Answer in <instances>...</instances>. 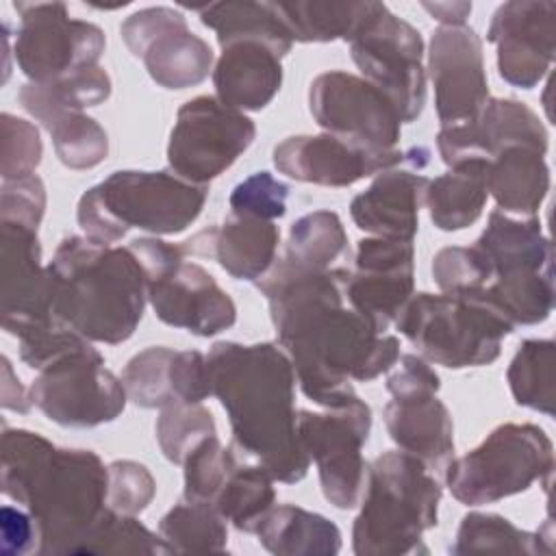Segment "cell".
<instances>
[{
  "label": "cell",
  "mask_w": 556,
  "mask_h": 556,
  "mask_svg": "<svg viewBox=\"0 0 556 556\" xmlns=\"http://www.w3.org/2000/svg\"><path fill=\"white\" fill-rule=\"evenodd\" d=\"M354 265L345 282V300L384 334L415 293L413 241L365 237L356 245Z\"/></svg>",
  "instance_id": "obj_17"
},
{
  "label": "cell",
  "mask_w": 556,
  "mask_h": 556,
  "mask_svg": "<svg viewBox=\"0 0 556 556\" xmlns=\"http://www.w3.org/2000/svg\"><path fill=\"white\" fill-rule=\"evenodd\" d=\"M119 35L150 78L163 89L195 87L213 70L208 41L187 26V17L172 7H148L130 13Z\"/></svg>",
  "instance_id": "obj_15"
},
{
  "label": "cell",
  "mask_w": 556,
  "mask_h": 556,
  "mask_svg": "<svg viewBox=\"0 0 556 556\" xmlns=\"http://www.w3.org/2000/svg\"><path fill=\"white\" fill-rule=\"evenodd\" d=\"M421 7L441 22V26H460L471 13V2H421Z\"/></svg>",
  "instance_id": "obj_52"
},
{
  "label": "cell",
  "mask_w": 556,
  "mask_h": 556,
  "mask_svg": "<svg viewBox=\"0 0 556 556\" xmlns=\"http://www.w3.org/2000/svg\"><path fill=\"white\" fill-rule=\"evenodd\" d=\"M280 230L274 222L230 213L182 243L185 254L211 256L235 280L258 282L278 258Z\"/></svg>",
  "instance_id": "obj_25"
},
{
  "label": "cell",
  "mask_w": 556,
  "mask_h": 556,
  "mask_svg": "<svg viewBox=\"0 0 556 556\" xmlns=\"http://www.w3.org/2000/svg\"><path fill=\"white\" fill-rule=\"evenodd\" d=\"M426 70L434 89V111L441 126L476 117L491 98L482 39L467 24L434 28Z\"/></svg>",
  "instance_id": "obj_19"
},
{
  "label": "cell",
  "mask_w": 556,
  "mask_h": 556,
  "mask_svg": "<svg viewBox=\"0 0 556 556\" xmlns=\"http://www.w3.org/2000/svg\"><path fill=\"white\" fill-rule=\"evenodd\" d=\"M552 521L534 532L495 513H467L456 530L452 554H552Z\"/></svg>",
  "instance_id": "obj_34"
},
{
  "label": "cell",
  "mask_w": 556,
  "mask_h": 556,
  "mask_svg": "<svg viewBox=\"0 0 556 556\" xmlns=\"http://www.w3.org/2000/svg\"><path fill=\"white\" fill-rule=\"evenodd\" d=\"M172 382L176 402L202 404L213 395L206 356L198 350H176L172 361Z\"/></svg>",
  "instance_id": "obj_49"
},
{
  "label": "cell",
  "mask_w": 556,
  "mask_h": 556,
  "mask_svg": "<svg viewBox=\"0 0 556 556\" xmlns=\"http://www.w3.org/2000/svg\"><path fill=\"white\" fill-rule=\"evenodd\" d=\"M30 402L63 428H96L115 421L126 408L122 378L104 367L89 339H78L37 369Z\"/></svg>",
  "instance_id": "obj_9"
},
{
  "label": "cell",
  "mask_w": 556,
  "mask_h": 556,
  "mask_svg": "<svg viewBox=\"0 0 556 556\" xmlns=\"http://www.w3.org/2000/svg\"><path fill=\"white\" fill-rule=\"evenodd\" d=\"M271 4L293 41L328 43L337 39L350 41L369 15L374 0H293Z\"/></svg>",
  "instance_id": "obj_32"
},
{
  "label": "cell",
  "mask_w": 556,
  "mask_h": 556,
  "mask_svg": "<svg viewBox=\"0 0 556 556\" xmlns=\"http://www.w3.org/2000/svg\"><path fill=\"white\" fill-rule=\"evenodd\" d=\"M33 406L30 393L22 387L20 378H15L11 361L2 356V408L15 413H28Z\"/></svg>",
  "instance_id": "obj_51"
},
{
  "label": "cell",
  "mask_w": 556,
  "mask_h": 556,
  "mask_svg": "<svg viewBox=\"0 0 556 556\" xmlns=\"http://www.w3.org/2000/svg\"><path fill=\"white\" fill-rule=\"evenodd\" d=\"M0 195L2 222L22 224L33 230L39 228L46 213V187L37 174L17 180H2Z\"/></svg>",
  "instance_id": "obj_48"
},
{
  "label": "cell",
  "mask_w": 556,
  "mask_h": 556,
  "mask_svg": "<svg viewBox=\"0 0 556 556\" xmlns=\"http://www.w3.org/2000/svg\"><path fill=\"white\" fill-rule=\"evenodd\" d=\"M308 111L330 135L374 150H397L402 117L395 104L363 76L332 70L313 78Z\"/></svg>",
  "instance_id": "obj_16"
},
{
  "label": "cell",
  "mask_w": 556,
  "mask_h": 556,
  "mask_svg": "<svg viewBox=\"0 0 556 556\" xmlns=\"http://www.w3.org/2000/svg\"><path fill=\"white\" fill-rule=\"evenodd\" d=\"M348 250V232L334 211H313L295 219L289 228L285 252L276 267L287 271H324Z\"/></svg>",
  "instance_id": "obj_35"
},
{
  "label": "cell",
  "mask_w": 556,
  "mask_h": 556,
  "mask_svg": "<svg viewBox=\"0 0 556 556\" xmlns=\"http://www.w3.org/2000/svg\"><path fill=\"white\" fill-rule=\"evenodd\" d=\"M547 128L541 117L513 98H489L480 113L454 126H441L437 150L447 167L469 159L491 161L506 148L528 146L547 152Z\"/></svg>",
  "instance_id": "obj_22"
},
{
  "label": "cell",
  "mask_w": 556,
  "mask_h": 556,
  "mask_svg": "<svg viewBox=\"0 0 556 556\" xmlns=\"http://www.w3.org/2000/svg\"><path fill=\"white\" fill-rule=\"evenodd\" d=\"M274 482L271 473L258 463L248 465L239 460L215 495L213 508L237 530L254 534L261 519L276 504Z\"/></svg>",
  "instance_id": "obj_36"
},
{
  "label": "cell",
  "mask_w": 556,
  "mask_h": 556,
  "mask_svg": "<svg viewBox=\"0 0 556 556\" xmlns=\"http://www.w3.org/2000/svg\"><path fill=\"white\" fill-rule=\"evenodd\" d=\"M176 350L165 345H152L135 354L124 371L122 382L132 404L141 408H163L176 402L172 382V361Z\"/></svg>",
  "instance_id": "obj_40"
},
{
  "label": "cell",
  "mask_w": 556,
  "mask_h": 556,
  "mask_svg": "<svg viewBox=\"0 0 556 556\" xmlns=\"http://www.w3.org/2000/svg\"><path fill=\"white\" fill-rule=\"evenodd\" d=\"M0 124H2V154H0L2 180H17L35 174L43 154V143L37 126L11 113H2Z\"/></svg>",
  "instance_id": "obj_45"
},
{
  "label": "cell",
  "mask_w": 556,
  "mask_h": 556,
  "mask_svg": "<svg viewBox=\"0 0 556 556\" xmlns=\"http://www.w3.org/2000/svg\"><path fill=\"white\" fill-rule=\"evenodd\" d=\"M554 445L534 424H502L471 452L447 460L445 484L465 506L493 504L528 491L534 482L549 484Z\"/></svg>",
  "instance_id": "obj_8"
},
{
  "label": "cell",
  "mask_w": 556,
  "mask_h": 556,
  "mask_svg": "<svg viewBox=\"0 0 556 556\" xmlns=\"http://www.w3.org/2000/svg\"><path fill=\"white\" fill-rule=\"evenodd\" d=\"M0 486L33 515L41 556H78L109 508V467L96 452L59 447L24 428L2 430Z\"/></svg>",
  "instance_id": "obj_3"
},
{
  "label": "cell",
  "mask_w": 556,
  "mask_h": 556,
  "mask_svg": "<svg viewBox=\"0 0 556 556\" xmlns=\"http://www.w3.org/2000/svg\"><path fill=\"white\" fill-rule=\"evenodd\" d=\"M432 278L441 293H460L486 287L493 271L476 245H447L432 258Z\"/></svg>",
  "instance_id": "obj_44"
},
{
  "label": "cell",
  "mask_w": 556,
  "mask_h": 556,
  "mask_svg": "<svg viewBox=\"0 0 556 556\" xmlns=\"http://www.w3.org/2000/svg\"><path fill=\"white\" fill-rule=\"evenodd\" d=\"M430 178L419 167H391L371 180V185L352 198V222L371 237L413 241L419 228V208Z\"/></svg>",
  "instance_id": "obj_24"
},
{
  "label": "cell",
  "mask_w": 556,
  "mask_h": 556,
  "mask_svg": "<svg viewBox=\"0 0 556 556\" xmlns=\"http://www.w3.org/2000/svg\"><path fill=\"white\" fill-rule=\"evenodd\" d=\"M486 174L489 161L469 159L428 182L424 204L439 230H463L480 219L489 198Z\"/></svg>",
  "instance_id": "obj_30"
},
{
  "label": "cell",
  "mask_w": 556,
  "mask_h": 556,
  "mask_svg": "<svg viewBox=\"0 0 556 556\" xmlns=\"http://www.w3.org/2000/svg\"><path fill=\"white\" fill-rule=\"evenodd\" d=\"M154 430L163 456L174 465H182L195 445L217 434L211 410L202 404L189 402H174L163 406Z\"/></svg>",
  "instance_id": "obj_42"
},
{
  "label": "cell",
  "mask_w": 556,
  "mask_h": 556,
  "mask_svg": "<svg viewBox=\"0 0 556 556\" xmlns=\"http://www.w3.org/2000/svg\"><path fill=\"white\" fill-rule=\"evenodd\" d=\"M484 291L504 311L515 328L543 324L554 308L552 271H517L495 276Z\"/></svg>",
  "instance_id": "obj_39"
},
{
  "label": "cell",
  "mask_w": 556,
  "mask_h": 556,
  "mask_svg": "<svg viewBox=\"0 0 556 556\" xmlns=\"http://www.w3.org/2000/svg\"><path fill=\"white\" fill-rule=\"evenodd\" d=\"M348 43L363 78L395 104L404 124L415 122L426 106L421 33L384 2H374Z\"/></svg>",
  "instance_id": "obj_10"
},
{
  "label": "cell",
  "mask_w": 556,
  "mask_h": 556,
  "mask_svg": "<svg viewBox=\"0 0 556 556\" xmlns=\"http://www.w3.org/2000/svg\"><path fill=\"white\" fill-rule=\"evenodd\" d=\"M387 378L391 402L382 417L391 441L428 467H443L454 454V424L439 400V374L419 354H400Z\"/></svg>",
  "instance_id": "obj_12"
},
{
  "label": "cell",
  "mask_w": 556,
  "mask_h": 556,
  "mask_svg": "<svg viewBox=\"0 0 556 556\" xmlns=\"http://www.w3.org/2000/svg\"><path fill=\"white\" fill-rule=\"evenodd\" d=\"M96 554H172L161 534L148 530L135 515H122L106 508L78 549V556Z\"/></svg>",
  "instance_id": "obj_41"
},
{
  "label": "cell",
  "mask_w": 556,
  "mask_h": 556,
  "mask_svg": "<svg viewBox=\"0 0 556 556\" xmlns=\"http://www.w3.org/2000/svg\"><path fill=\"white\" fill-rule=\"evenodd\" d=\"M239 463L235 452L230 447H224L217 434L204 439L200 445H195L182 467L185 476V500L200 502L213 506L215 495L219 493L224 480L228 478L230 469Z\"/></svg>",
  "instance_id": "obj_43"
},
{
  "label": "cell",
  "mask_w": 556,
  "mask_h": 556,
  "mask_svg": "<svg viewBox=\"0 0 556 556\" xmlns=\"http://www.w3.org/2000/svg\"><path fill=\"white\" fill-rule=\"evenodd\" d=\"M395 328L421 358L447 369L491 365L502 352V339L515 330L484 287L460 293H413Z\"/></svg>",
  "instance_id": "obj_7"
},
{
  "label": "cell",
  "mask_w": 556,
  "mask_h": 556,
  "mask_svg": "<svg viewBox=\"0 0 556 556\" xmlns=\"http://www.w3.org/2000/svg\"><path fill=\"white\" fill-rule=\"evenodd\" d=\"M554 341L526 339L519 343L506 380L519 406L554 415Z\"/></svg>",
  "instance_id": "obj_38"
},
{
  "label": "cell",
  "mask_w": 556,
  "mask_h": 556,
  "mask_svg": "<svg viewBox=\"0 0 556 556\" xmlns=\"http://www.w3.org/2000/svg\"><path fill=\"white\" fill-rule=\"evenodd\" d=\"M408 156L400 148L382 152L330 132H319L282 139L274 148L271 161L280 174L298 182L352 187L371 174L406 163Z\"/></svg>",
  "instance_id": "obj_20"
},
{
  "label": "cell",
  "mask_w": 556,
  "mask_h": 556,
  "mask_svg": "<svg viewBox=\"0 0 556 556\" xmlns=\"http://www.w3.org/2000/svg\"><path fill=\"white\" fill-rule=\"evenodd\" d=\"M254 122L217 96L187 100L178 113L167 141V165L176 176L208 185L224 174L252 146Z\"/></svg>",
  "instance_id": "obj_14"
},
{
  "label": "cell",
  "mask_w": 556,
  "mask_h": 556,
  "mask_svg": "<svg viewBox=\"0 0 556 556\" xmlns=\"http://www.w3.org/2000/svg\"><path fill=\"white\" fill-rule=\"evenodd\" d=\"M369 432L371 408L358 395L326 413H298L300 445L317 465L324 497L339 510H350L361 502L367 478L363 445Z\"/></svg>",
  "instance_id": "obj_13"
},
{
  "label": "cell",
  "mask_w": 556,
  "mask_h": 556,
  "mask_svg": "<svg viewBox=\"0 0 556 556\" xmlns=\"http://www.w3.org/2000/svg\"><path fill=\"white\" fill-rule=\"evenodd\" d=\"M208 185H193L169 169H119L89 187L76 204V222L93 243L113 245L130 228L178 235L202 213Z\"/></svg>",
  "instance_id": "obj_6"
},
{
  "label": "cell",
  "mask_w": 556,
  "mask_h": 556,
  "mask_svg": "<svg viewBox=\"0 0 556 556\" xmlns=\"http://www.w3.org/2000/svg\"><path fill=\"white\" fill-rule=\"evenodd\" d=\"M211 391L224 406L235 445L274 480L300 482L308 456L298 439L295 369L278 343L217 341L206 354Z\"/></svg>",
  "instance_id": "obj_2"
},
{
  "label": "cell",
  "mask_w": 556,
  "mask_h": 556,
  "mask_svg": "<svg viewBox=\"0 0 556 556\" xmlns=\"http://www.w3.org/2000/svg\"><path fill=\"white\" fill-rule=\"evenodd\" d=\"M350 269L287 271L276 265L254 282L267 298L278 345L287 352L302 393L337 408L356 397L354 382H369L400 358V341L380 334L345 300Z\"/></svg>",
  "instance_id": "obj_1"
},
{
  "label": "cell",
  "mask_w": 556,
  "mask_h": 556,
  "mask_svg": "<svg viewBox=\"0 0 556 556\" xmlns=\"http://www.w3.org/2000/svg\"><path fill=\"white\" fill-rule=\"evenodd\" d=\"M476 248L486 258L493 278L517 271H552V243L539 217L491 211Z\"/></svg>",
  "instance_id": "obj_28"
},
{
  "label": "cell",
  "mask_w": 556,
  "mask_h": 556,
  "mask_svg": "<svg viewBox=\"0 0 556 556\" xmlns=\"http://www.w3.org/2000/svg\"><path fill=\"white\" fill-rule=\"evenodd\" d=\"M148 302L154 315L195 337H213L237 321L232 298L198 263L182 258L148 282Z\"/></svg>",
  "instance_id": "obj_23"
},
{
  "label": "cell",
  "mask_w": 556,
  "mask_h": 556,
  "mask_svg": "<svg viewBox=\"0 0 556 556\" xmlns=\"http://www.w3.org/2000/svg\"><path fill=\"white\" fill-rule=\"evenodd\" d=\"M287 198L289 185L274 178L269 172H256L235 185L228 204L235 215L274 222L287 213Z\"/></svg>",
  "instance_id": "obj_46"
},
{
  "label": "cell",
  "mask_w": 556,
  "mask_h": 556,
  "mask_svg": "<svg viewBox=\"0 0 556 556\" xmlns=\"http://www.w3.org/2000/svg\"><path fill=\"white\" fill-rule=\"evenodd\" d=\"M254 534L278 556H332L341 552V530L328 517L295 504H274Z\"/></svg>",
  "instance_id": "obj_31"
},
{
  "label": "cell",
  "mask_w": 556,
  "mask_h": 556,
  "mask_svg": "<svg viewBox=\"0 0 556 556\" xmlns=\"http://www.w3.org/2000/svg\"><path fill=\"white\" fill-rule=\"evenodd\" d=\"M200 22L215 30L217 43L226 46L239 39H258L271 46L280 56H287L293 48V39L278 17L271 2L254 0H228L213 2L198 9Z\"/></svg>",
  "instance_id": "obj_33"
},
{
  "label": "cell",
  "mask_w": 556,
  "mask_h": 556,
  "mask_svg": "<svg viewBox=\"0 0 556 556\" xmlns=\"http://www.w3.org/2000/svg\"><path fill=\"white\" fill-rule=\"evenodd\" d=\"M0 528H2V554L22 556L39 549V530L28 510H20L15 506H2L0 510Z\"/></svg>",
  "instance_id": "obj_50"
},
{
  "label": "cell",
  "mask_w": 556,
  "mask_h": 556,
  "mask_svg": "<svg viewBox=\"0 0 556 556\" xmlns=\"http://www.w3.org/2000/svg\"><path fill=\"white\" fill-rule=\"evenodd\" d=\"M486 189L493 195L497 211L519 217H536L549 191V167L545 154L513 146L489 161Z\"/></svg>",
  "instance_id": "obj_29"
},
{
  "label": "cell",
  "mask_w": 556,
  "mask_h": 556,
  "mask_svg": "<svg viewBox=\"0 0 556 556\" xmlns=\"http://www.w3.org/2000/svg\"><path fill=\"white\" fill-rule=\"evenodd\" d=\"M156 495L150 469L137 460H113L109 465L106 506L122 515L143 513Z\"/></svg>",
  "instance_id": "obj_47"
},
{
  "label": "cell",
  "mask_w": 556,
  "mask_h": 556,
  "mask_svg": "<svg viewBox=\"0 0 556 556\" xmlns=\"http://www.w3.org/2000/svg\"><path fill=\"white\" fill-rule=\"evenodd\" d=\"M52 311L91 343L128 341L148 302V276L128 245L65 237L50 263Z\"/></svg>",
  "instance_id": "obj_4"
},
{
  "label": "cell",
  "mask_w": 556,
  "mask_h": 556,
  "mask_svg": "<svg viewBox=\"0 0 556 556\" xmlns=\"http://www.w3.org/2000/svg\"><path fill=\"white\" fill-rule=\"evenodd\" d=\"M159 534L172 554L224 552L228 545L226 519L213 506L189 500L161 517Z\"/></svg>",
  "instance_id": "obj_37"
},
{
  "label": "cell",
  "mask_w": 556,
  "mask_h": 556,
  "mask_svg": "<svg viewBox=\"0 0 556 556\" xmlns=\"http://www.w3.org/2000/svg\"><path fill=\"white\" fill-rule=\"evenodd\" d=\"M217 98L237 111L265 109L282 85V56L258 39H239L222 46L213 67Z\"/></svg>",
  "instance_id": "obj_26"
},
{
  "label": "cell",
  "mask_w": 556,
  "mask_h": 556,
  "mask_svg": "<svg viewBox=\"0 0 556 556\" xmlns=\"http://www.w3.org/2000/svg\"><path fill=\"white\" fill-rule=\"evenodd\" d=\"M15 61L28 83L50 85L98 65L106 39L100 26L70 17L63 2H15Z\"/></svg>",
  "instance_id": "obj_11"
},
{
  "label": "cell",
  "mask_w": 556,
  "mask_h": 556,
  "mask_svg": "<svg viewBox=\"0 0 556 556\" xmlns=\"http://www.w3.org/2000/svg\"><path fill=\"white\" fill-rule=\"evenodd\" d=\"M17 100L22 109L50 132L54 152L65 167L91 169L106 159L109 135L93 117L43 100L28 83L22 85Z\"/></svg>",
  "instance_id": "obj_27"
},
{
  "label": "cell",
  "mask_w": 556,
  "mask_h": 556,
  "mask_svg": "<svg viewBox=\"0 0 556 556\" xmlns=\"http://www.w3.org/2000/svg\"><path fill=\"white\" fill-rule=\"evenodd\" d=\"M486 39L497 50V72L508 85L536 87L554 63L556 2L508 0L500 4L489 22Z\"/></svg>",
  "instance_id": "obj_18"
},
{
  "label": "cell",
  "mask_w": 556,
  "mask_h": 556,
  "mask_svg": "<svg viewBox=\"0 0 556 556\" xmlns=\"http://www.w3.org/2000/svg\"><path fill=\"white\" fill-rule=\"evenodd\" d=\"M59 324L37 230L2 222V328L17 341Z\"/></svg>",
  "instance_id": "obj_21"
},
{
  "label": "cell",
  "mask_w": 556,
  "mask_h": 556,
  "mask_svg": "<svg viewBox=\"0 0 556 556\" xmlns=\"http://www.w3.org/2000/svg\"><path fill=\"white\" fill-rule=\"evenodd\" d=\"M441 484L430 467L406 454L384 452L367 465L361 510L352 526V549L358 556H404L428 552L426 530L437 526Z\"/></svg>",
  "instance_id": "obj_5"
}]
</instances>
